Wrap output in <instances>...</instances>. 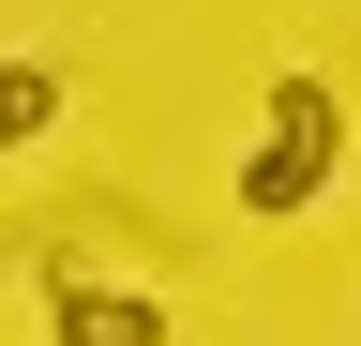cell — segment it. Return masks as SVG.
Segmentation results:
<instances>
[{
  "label": "cell",
  "instance_id": "cell-1",
  "mask_svg": "<svg viewBox=\"0 0 361 346\" xmlns=\"http://www.w3.org/2000/svg\"><path fill=\"white\" fill-rule=\"evenodd\" d=\"M331 151H346V106L316 91V75H286V91H271V136L241 151V211H316Z\"/></svg>",
  "mask_w": 361,
  "mask_h": 346
},
{
  "label": "cell",
  "instance_id": "cell-2",
  "mask_svg": "<svg viewBox=\"0 0 361 346\" xmlns=\"http://www.w3.org/2000/svg\"><path fill=\"white\" fill-rule=\"evenodd\" d=\"M45 331H61V346H166V301H135V286H90V271H61V286H45Z\"/></svg>",
  "mask_w": 361,
  "mask_h": 346
},
{
  "label": "cell",
  "instance_id": "cell-3",
  "mask_svg": "<svg viewBox=\"0 0 361 346\" xmlns=\"http://www.w3.org/2000/svg\"><path fill=\"white\" fill-rule=\"evenodd\" d=\"M45 121H61V75H45V61H0V151H30Z\"/></svg>",
  "mask_w": 361,
  "mask_h": 346
}]
</instances>
